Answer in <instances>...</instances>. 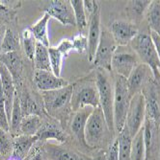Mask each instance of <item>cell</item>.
<instances>
[{
  "label": "cell",
  "instance_id": "6da1fadb",
  "mask_svg": "<svg viewBox=\"0 0 160 160\" xmlns=\"http://www.w3.org/2000/svg\"><path fill=\"white\" fill-rule=\"evenodd\" d=\"M130 44L142 63L148 65L152 72L153 78L159 81L160 61L151 35L147 33H138V35L130 42Z\"/></svg>",
  "mask_w": 160,
  "mask_h": 160
},
{
  "label": "cell",
  "instance_id": "7a4b0ae2",
  "mask_svg": "<svg viewBox=\"0 0 160 160\" xmlns=\"http://www.w3.org/2000/svg\"><path fill=\"white\" fill-rule=\"evenodd\" d=\"M131 98L126 79L117 75L114 84V127L118 133L124 128Z\"/></svg>",
  "mask_w": 160,
  "mask_h": 160
},
{
  "label": "cell",
  "instance_id": "3957f363",
  "mask_svg": "<svg viewBox=\"0 0 160 160\" xmlns=\"http://www.w3.org/2000/svg\"><path fill=\"white\" fill-rule=\"evenodd\" d=\"M95 82L98 91L99 107L103 111L109 132H114V86L108 75L102 71L97 72Z\"/></svg>",
  "mask_w": 160,
  "mask_h": 160
},
{
  "label": "cell",
  "instance_id": "277c9868",
  "mask_svg": "<svg viewBox=\"0 0 160 160\" xmlns=\"http://www.w3.org/2000/svg\"><path fill=\"white\" fill-rule=\"evenodd\" d=\"M107 130L109 132L102 109L100 107L94 108L87 120L85 128V142L87 147L92 148L98 145L104 138Z\"/></svg>",
  "mask_w": 160,
  "mask_h": 160
},
{
  "label": "cell",
  "instance_id": "5b68a950",
  "mask_svg": "<svg viewBox=\"0 0 160 160\" xmlns=\"http://www.w3.org/2000/svg\"><path fill=\"white\" fill-rule=\"evenodd\" d=\"M146 119V97L142 92L132 96L126 115L124 128L133 138L143 128Z\"/></svg>",
  "mask_w": 160,
  "mask_h": 160
},
{
  "label": "cell",
  "instance_id": "8992f818",
  "mask_svg": "<svg viewBox=\"0 0 160 160\" xmlns=\"http://www.w3.org/2000/svg\"><path fill=\"white\" fill-rule=\"evenodd\" d=\"M118 46L111 34L108 31H101L97 51L94 57V65L107 71L111 70V62Z\"/></svg>",
  "mask_w": 160,
  "mask_h": 160
},
{
  "label": "cell",
  "instance_id": "52a82bcc",
  "mask_svg": "<svg viewBox=\"0 0 160 160\" xmlns=\"http://www.w3.org/2000/svg\"><path fill=\"white\" fill-rule=\"evenodd\" d=\"M124 47H118L111 62V69L118 76L127 79L134 68L139 64L137 55L132 50H126Z\"/></svg>",
  "mask_w": 160,
  "mask_h": 160
},
{
  "label": "cell",
  "instance_id": "ba28073f",
  "mask_svg": "<svg viewBox=\"0 0 160 160\" xmlns=\"http://www.w3.org/2000/svg\"><path fill=\"white\" fill-rule=\"evenodd\" d=\"M71 108L74 110L78 111L84 108H96L99 107V97L97 85L88 84L83 85L72 94L70 100Z\"/></svg>",
  "mask_w": 160,
  "mask_h": 160
},
{
  "label": "cell",
  "instance_id": "9c48e42d",
  "mask_svg": "<svg viewBox=\"0 0 160 160\" xmlns=\"http://www.w3.org/2000/svg\"><path fill=\"white\" fill-rule=\"evenodd\" d=\"M74 94V85L69 84L63 88L42 92L45 108L48 112L55 111L67 106Z\"/></svg>",
  "mask_w": 160,
  "mask_h": 160
},
{
  "label": "cell",
  "instance_id": "30bf717a",
  "mask_svg": "<svg viewBox=\"0 0 160 160\" xmlns=\"http://www.w3.org/2000/svg\"><path fill=\"white\" fill-rule=\"evenodd\" d=\"M45 12L48 13L50 18L57 19L65 26H76L74 10L69 1H63V0L50 1L47 6Z\"/></svg>",
  "mask_w": 160,
  "mask_h": 160
},
{
  "label": "cell",
  "instance_id": "8fae6325",
  "mask_svg": "<svg viewBox=\"0 0 160 160\" xmlns=\"http://www.w3.org/2000/svg\"><path fill=\"white\" fill-rule=\"evenodd\" d=\"M136 25L124 20H116L111 24V34L118 47L127 46L138 35Z\"/></svg>",
  "mask_w": 160,
  "mask_h": 160
},
{
  "label": "cell",
  "instance_id": "7c38bea8",
  "mask_svg": "<svg viewBox=\"0 0 160 160\" xmlns=\"http://www.w3.org/2000/svg\"><path fill=\"white\" fill-rule=\"evenodd\" d=\"M34 82L42 92L60 89L69 84L65 79L55 76L52 71L43 70H36L34 75Z\"/></svg>",
  "mask_w": 160,
  "mask_h": 160
},
{
  "label": "cell",
  "instance_id": "4fadbf2b",
  "mask_svg": "<svg viewBox=\"0 0 160 160\" xmlns=\"http://www.w3.org/2000/svg\"><path fill=\"white\" fill-rule=\"evenodd\" d=\"M100 9L97 1L95 10L90 18L89 23V33H88V54L89 60L92 62L97 51V47L100 38Z\"/></svg>",
  "mask_w": 160,
  "mask_h": 160
},
{
  "label": "cell",
  "instance_id": "5bb4252c",
  "mask_svg": "<svg viewBox=\"0 0 160 160\" xmlns=\"http://www.w3.org/2000/svg\"><path fill=\"white\" fill-rule=\"evenodd\" d=\"M151 75L153 76L151 68L144 63H139L134 68V70L131 72V74L126 79L128 90L131 97L141 92L142 87L149 81Z\"/></svg>",
  "mask_w": 160,
  "mask_h": 160
},
{
  "label": "cell",
  "instance_id": "9a60e30c",
  "mask_svg": "<svg viewBox=\"0 0 160 160\" xmlns=\"http://www.w3.org/2000/svg\"><path fill=\"white\" fill-rule=\"evenodd\" d=\"M0 80H1L2 89H3V93L5 97L7 117L10 123L12 110H13V105H14V99L17 94V91H16V87H14V82L11 73L1 62H0Z\"/></svg>",
  "mask_w": 160,
  "mask_h": 160
},
{
  "label": "cell",
  "instance_id": "2e32d148",
  "mask_svg": "<svg viewBox=\"0 0 160 160\" xmlns=\"http://www.w3.org/2000/svg\"><path fill=\"white\" fill-rule=\"evenodd\" d=\"M93 109H94L93 108H84L79 109L78 111H76V114L74 115V117L70 124L72 133L74 134L76 139L86 147L87 145L85 142V128H86L87 120H88Z\"/></svg>",
  "mask_w": 160,
  "mask_h": 160
},
{
  "label": "cell",
  "instance_id": "e0dca14e",
  "mask_svg": "<svg viewBox=\"0 0 160 160\" xmlns=\"http://www.w3.org/2000/svg\"><path fill=\"white\" fill-rule=\"evenodd\" d=\"M37 140L38 138L36 135L31 136L22 134L17 136L13 141V152L11 156L19 160H24Z\"/></svg>",
  "mask_w": 160,
  "mask_h": 160
},
{
  "label": "cell",
  "instance_id": "ac0fdd59",
  "mask_svg": "<svg viewBox=\"0 0 160 160\" xmlns=\"http://www.w3.org/2000/svg\"><path fill=\"white\" fill-rule=\"evenodd\" d=\"M0 62H1L11 73L14 82L20 80L22 64L20 58L17 52H12L8 54H2L0 56Z\"/></svg>",
  "mask_w": 160,
  "mask_h": 160
},
{
  "label": "cell",
  "instance_id": "d6986e66",
  "mask_svg": "<svg viewBox=\"0 0 160 160\" xmlns=\"http://www.w3.org/2000/svg\"><path fill=\"white\" fill-rule=\"evenodd\" d=\"M158 123L153 120L146 117L143 126L144 132V141L145 147H146V160H149V156L152 154L154 150V146L156 143V132H157V126Z\"/></svg>",
  "mask_w": 160,
  "mask_h": 160
},
{
  "label": "cell",
  "instance_id": "ffe728a7",
  "mask_svg": "<svg viewBox=\"0 0 160 160\" xmlns=\"http://www.w3.org/2000/svg\"><path fill=\"white\" fill-rule=\"evenodd\" d=\"M49 19H50V16L48 13L45 12L43 16L35 24L29 27L37 41L41 42V44H43L47 47H49V38L47 33V24Z\"/></svg>",
  "mask_w": 160,
  "mask_h": 160
},
{
  "label": "cell",
  "instance_id": "44dd1931",
  "mask_svg": "<svg viewBox=\"0 0 160 160\" xmlns=\"http://www.w3.org/2000/svg\"><path fill=\"white\" fill-rule=\"evenodd\" d=\"M36 136L38 140H55L59 143H65L67 140V136L63 130L53 124L42 125Z\"/></svg>",
  "mask_w": 160,
  "mask_h": 160
},
{
  "label": "cell",
  "instance_id": "7402d4cb",
  "mask_svg": "<svg viewBox=\"0 0 160 160\" xmlns=\"http://www.w3.org/2000/svg\"><path fill=\"white\" fill-rule=\"evenodd\" d=\"M34 64L36 70H43V71H51L50 60L48 47L41 44V42L37 41L35 55H34Z\"/></svg>",
  "mask_w": 160,
  "mask_h": 160
},
{
  "label": "cell",
  "instance_id": "603a6c76",
  "mask_svg": "<svg viewBox=\"0 0 160 160\" xmlns=\"http://www.w3.org/2000/svg\"><path fill=\"white\" fill-rule=\"evenodd\" d=\"M118 142H119V160H131V142L132 137L128 132L126 128L120 133H118Z\"/></svg>",
  "mask_w": 160,
  "mask_h": 160
},
{
  "label": "cell",
  "instance_id": "cb8c5ba5",
  "mask_svg": "<svg viewBox=\"0 0 160 160\" xmlns=\"http://www.w3.org/2000/svg\"><path fill=\"white\" fill-rule=\"evenodd\" d=\"M42 126L40 115H27L24 116L20 123V132L25 135L35 136L39 129Z\"/></svg>",
  "mask_w": 160,
  "mask_h": 160
},
{
  "label": "cell",
  "instance_id": "d4e9b609",
  "mask_svg": "<svg viewBox=\"0 0 160 160\" xmlns=\"http://www.w3.org/2000/svg\"><path fill=\"white\" fill-rule=\"evenodd\" d=\"M146 18L151 31L160 36V1H152L146 11Z\"/></svg>",
  "mask_w": 160,
  "mask_h": 160
},
{
  "label": "cell",
  "instance_id": "484cf974",
  "mask_svg": "<svg viewBox=\"0 0 160 160\" xmlns=\"http://www.w3.org/2000/svg\"><path fill=\"white\" fill-rule=\"evenodd\" d=\"M130 156H131V160H146V147H145L143 128L132 138Z\"/></svg>",
  "mask_w": 160,
  "mask_h": 160
},
{
  "label": "cell",
  "instance_id": "4316f807",
  "mask_svg": "<svg viewBox=\"0 0 160 160\" xmlns=\"http://www.w3.org/2000/svg\"><path fill=\"white\" fill-rule=\"evenodd\" d=\"M19 47V39L18 36L11 29H6L1 44V53L8 54L12 52H17Z\"/></svg>",
  "mask_w": 160,
  "mask_h": 160
},
{
  "label": "cell",
  "instance_id": "83f0119b",
  "mask_svg": "<svg viewBox=\"0 0 160 160\" xmlns=\"http://www.w3.org/2000/svg\"><path fill=\"white\" fill-rule=\"evenodd\" d=\"M23 118L21 107H20V99L18 96V93L14 96V105H13V110L11 115V121H10V130L13 132H20V123Z\"/></svg>",
  "mask_w": 160,
  "mask_h": 160
},
{
  "label": "cell",
  "instance_id": "f1b7e54d",
  "mask_svg": "<svg viewBox=\"0 0 160 160\" xmlns=\"http://www.w3.org/2000/svg\"><path fill=\"white\" fill-rule=\"evenodd\" d=\"M152 1L149 0H135V1H129L126 10L128 11L129 16L133 19L140 20L150 6Z\"/></svg>",
  "mask_w": 160,
  "mask_h": 160
},
{
  "label": "cell",
  "instance_id": "f546056e",
  "mask_svg": "<svg viewBox=\"0 0 160 160\" xmlns=\"http://www.w3.org/2000/svg\"><path fill=\"white\" fill-rule=\"evenodd\" d=\"M21 40H22V45H23V49H24L26 56L30 60H33L34 55H35V50H36V45H37V39L35 38L34 35L32 34V32L30 31L29 28L22 31Z\"/></svg>",
  "mask_w": 160,
  "mask_h": 160
},
{
  "label": "cell",
  "instance_id": "4dcf8cb0",
  "mask_svg": "<svg viewBox=\"0 0 160 160\" xmlns=\"http://www.w3.org/2000/svg\"><path fill=\"white\" fill-rule=\"evenodd\" d=\"M48 53L52 73L57 77H60L62 73L64 56L57 49V47H48Z\"/></svg>",
  "mask_w": 160,
  "mask_h": 160
},
{
  "label": "cell",
  "instance_id": "1f68e13d",
  "mask_svg": "<svg viewBox=\"0 0 160 160\" xmlns=\"http://www.w3.org/2000/svg\"><path fill=\"white\" fill-rule=\"evenodd\" d=\"M47 152L54 160H82L75 152L57 146H48Z\"/></svg>",
  "mask_w": 160,
  "mask_h": 160
},
{
  "label": "cell",
  "instance_id": "d6a6232c",
  "mask_svg": "<svg viewBox=\"0 0 160 160\" xmlns=\"http://www.w3.org/2000/svg\"><path fill=\"white\" fill-rule=\"evenodd\" d=\"M70 5L74 10L76 26L79 30H83L87 26V17L84 10V5L82 0H70Z\"/></svg>",
  "mask_w": 160,
  "mask_h": 160
},
{
  "label": "cell",
  "instance_id": "836d02e7",
  "mask_svg": "<svg viewBox=\"0 0 160 160\" xmlns=\"http://www.w3.org/2000/svg\"><path fill=\"white\" fill-rule=\"evenodd\" d=\"M19 99H20V107H21L23 117L27 115H33V114L39 115L40 114L37 104L35 103V101L31 98V96L29 95L27 91H24L21 95V98Z\"/></svg>",
  "mask_w": 160,
  "mask_h": 160
},
{
  "label": "cell",
  "instance_id": "e575fe53",
  "mask_svg": "<svg viewBox=\"0 0 160 160\" xmlns=\"http://www.w3.org/2000/svg\"><path fill=\"white\" fill-rule=\"evenodd\" d=\"M0 128H2L7 132H10V123L7 117L5 97H4V93L2 89L1 80H0Z\"/></svg>",
  "mask_w": 160,
  "mask_h": 160
},
{
  "label": "cell",
  "instance_id": "d590c367",
  "mask_svg": "<svg viewBox=\"0 0 160 160\" xmlns=\"http://www.w3.org/2000/svg\"><path fill=\"white\" fill-rule=\"evenodd\" d=\"M13 152V142L7 134V132L0 128V153L2 156H8Z\"/></svg>",
  "mask_w": 160,
  "mask_h": 160
},
{
  "label": "cell",
  "instance_id": "8d00e7d4",
  "mask_svg": "<svg viewBox=\"0 0 160 160\" xmlns=\"http://www.w3.org/2000/svg\"><path fill=\"white\" fill-rule=\"evenodd\" d=\"M72 43H74V51L79 54H84L88 52V37H86L82 33L77 34L72 38Z\"/></svg>",
  "mask_w": 160,
  "mask_h": 160
},
{
  "label": "cell",
  "instance_id": "74e56055",
  "mask_svg": "<svg viewBox=\"0 0 160 160\" xmlns=\"http://www.w3.org/2000/svg\"><path fill=\"white\" fill-rule=\"evenodd\" d=\"M57 49L61 52V54L64 56V58L68 57L71 51H74V43H72V40L69 39V38L62 39L61 42L59 43V45L57 46Z\"/></svg>",
  "mask_w": 160,
  "mask_h": 160
},
{
  "label": "cell",
  "instance_id": "f35d334b",
  "mask_svg": "<svg viewBox=\"0 0 160 160\" xmlns=\"http://www.w3.org/2000/svg\"><path fill=\"white\" fill-rule=\"evenodd\" d=\"M107 160H119V142L116 139L107 152Z\"/></svg>",
  "mask_w": 160,
  "mask_h": 160
},
{
  "label": "cell",
  "instance_id": "ab89813d",
  "mask_svg": "<svg viewBox=\"0 0 160 160\" xmlns=\"http://www.w3.org/2000/svg\"><path fill=\"white\" fill-rule=\"evenodd\" d=\"M150 35L152 37V39L154 43V46L156 48L157 54H158V58H159V61H160V36L152 31L150 32Z\"/></svg>",
  "mask_w": 160,
  "mask_h": 160
},
{
  "label": "cell",
  "instance_id": "60d3db41",
  "mask_svg": "<svg viewBox=\"0 0 160 160\" xmlns=\"http://www.w3.org/2000/svg\"><path fill=\"white\" fill-rule=\"evenodd\" d=\"M89 160H107V152L105 151H99L97 155Z\"/></svg>",
  "mask_w": 160,
  "mask_h": 160
},
{
  "label": "cell",
  "instance_id": "b9f144b4",
  "mask_svg": "<svg viewBox=\"0 0 160 160\" xmlns=\"http://www.w3.org/2000/svg\"><path fill=\"white\" fill-rule=\"evenodd\" d=\"M0 12H9V8H8L2 1H0Z\"/></svg>",
  "mask_w": 160,
  "mask_h": 160
},
{
  "label": "cell",
  "instance_id": "7bdbcfd3",
  "mask_svg": "<svg viewBox=\"0 0 160 160\" xmlns=\"http://www.w3.org/2000/svg\"><path fill=\"white\" fill-rule=\"evenodd\" d=\"M31 160H42L41 152H37V153H35V155L31 158Z\"/></svg>",
  "mask_w": 160,
  "mask_h": 160
},
{
  "label": "cell",
  "instance_id": "ee69618b",
  "mask_svg": "<svg viewBox=\"0 0 160 160\" xmlns=\"http://www.w3.org/2000/svg\"><path fill=\"white\" fill-rule=\"evenodd\" d=\"M8 160H19V159H17V158H14V157H13V156H11Z\"/></svg>",
  "mask_w": 160,
  "mask_h": 160
},
{
  "label": "cell",
  "instance_id": "f6af8a7d",
  "mask_svg": "<svg viewBox=\"0 0 160 160\" xmlns=\"http://www.w3.org/2000/svg\"><path fill=\"white\" fill-rule=\"evenodd\" d=\"M0 37H1V27H0Z\"/></svg>",
  "mask_w": 160,
  "mask_h": 160
},
{
  "label": "cell",
  "instance_id": "bcb514c9",
  "mask_svg": "<svg viewBox=\"0 0 160 160\" xmlns=\"http://www.w3.org/2000/svg\"><path fill=\"white\" fill-rule=\"evenodd\" d=\"M1 157H2V155H1V153H0V159H1Z\"/></svg>",
  "mask_w": 160,
  "mask_h": 160
},
{
  "label": "cell",
  "instance_id": "7dc6e473",
  "mask_svg": "<svg viewBox=\"0 0 160 160\" xmlns=\"http://www.w3.org/2000/svg\"><path fill=\"white\" fill-rule=\"evenodd\" d=\"M159 160H160V155H159Z\"/></svg>",
  "mask_w": 160,
  "mask_h": 160
}]
</instances>
